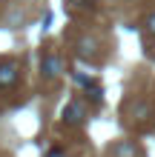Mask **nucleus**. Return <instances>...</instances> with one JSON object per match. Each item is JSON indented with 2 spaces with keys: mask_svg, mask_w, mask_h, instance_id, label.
Masks as SVG:
<instances>
[{
  "mask_svg": "<svg viewBox=\"0 0 155 157\" xmlns=\"http://www.w3.org/2000/svg\"><path fill=\"white\" fill-rule=\"evenodd\" d=\"M60 120H63V126H69V128L84 126L86 120H89V109H86V103H80V100H69V103L63 106V112H60Z\"/></svg>",
  "mask_w": 155,
  "mask_h": 157,
  "instance_id": "1",
  "label": "nucleus"
},
{
  "mask_svg": "<svg viewBox=\"0 0 155 157\" xmlns=\"http://www.w3.org/2000/svg\"><path fill=\"white\" fill-rule=\"evenodd\" d=\"M63 71H66V66H63V57H60L58 52H46L40 57V75H43L46 83H55Z\"/></svg>",
  "mask_w": 155,
  "mask_h": 157,
  "instance_id": "2",
  "label": "nucleus"
},
{
  "mask_svg": "<svg viewBox=\"0 0 155 157\" xmlns=\"http://www.w3.org/2000/svg\"><path fill=\"white\" fill-rule=\"evenodd\" d=\"M17 77H20V63L14 57H3L0 60V89H12Z\"/></svg>",
  "mask_w": 155,
  "mask_h": 157,
  "instance_id": "3",
  "label": "nucleus"
},
{
  "mask_svg": "<svg viewBox=\"0 0 155 157\" xmlns=\"http://www.w3.org/2000/svg\"><path fill=\"white\" fill-rule=\"evenodd\" d=\"M75 54L78 57H92V54H98V37H89V34H84L78 43H75Z\"/></svg>",
  "mask_w": 155,
  "mask_h": 157,
  "instance_id": "4",
  "label": "nucleus"
},
{
  "mask_svg": "<svg viewBox=\"0 0 155 157\" xmlns=\"http://www.w3.org/2000/svg\"><path fill=\"white\" fill-rule=\"evenodd\" d=\"M138 149H135L132 140H118L115 146H109V157H135Z\"/></svg>",
  "mask_w": 155,
  "mask_h": 157,
  "instance_id": "5",
  "label": "nucleus"
},
{
  "mask_svg": "<svg viewBox=\"0 0 155 157\" xmlns=\"http://www.w3.org/2000/svg\"><path fill=\"white\" fill-rule=\"evenodd\" d=\"M149 114H152L149 100H135V103H132V117H135V120H147Z\"/></svg>",
  "mask_w": 155,
  "mask_h": 157,
  "instance_id": "6",
  "label": "nucleus"
},
{
  "mask_svg": "<svg viewBox=\"0 0 155 157\" xmlns=\"http://www.w3.org/2000/svg\"><path fill=\"white\" fill-rule=\"evenodd\" d=\"M144 32H147L149 37L155 40V12H149V14H147V20H144Z\"/></svg>",
  "mask_w": 155,
  "mask_h": 157,
  "instance_id": "7",
  "label": "nucleus"
},
{
  "mask_svg": "<svg viewBox=\"0 0 155 157\" xmlns=\"http://www.w3.org/2000/svg\"><path fill=\"white\" fill-rule=\"evenodd\" d=\"M72 3H75V6H80V9H89V6L95 3V0H72Z\"/></svg>",
  "mask_w": 155,
  "mask_h": 157,
  "instance_id": "8",
  "label": "nucleus"
},
{
  "mask_svg": "<svg viewBox=\"0 0 155 157\" xmlns=\"http://www.w3.org/2000/svg\"><path fill=\"white\" fill-rule=\"evenodd\" d=\"M46 157H66V151H60V149H52Z\"/></svg>",
  "mask_w": 155,
  "mask_h": 157,
  "instance_id": "9",
  "label": "nucleus"
}]
</instances>
